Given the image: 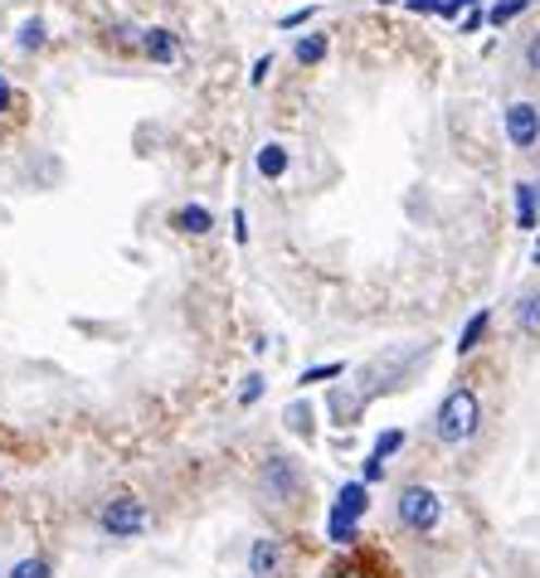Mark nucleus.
Instances as JSON below:
<instances>
[{
  "label": "nucleus",
  "mask_w": 540,
  "mask_h": 578,
  "mask_svg": "<svg viewBox=\"0 0 540 578\" xmlns=\"http://www.w3.org/2000/svg\"><path fill=\"white\" fill-rule=\"evenodd\" d=\"M307 491H311V477L293 452H263V462H258V496H263L268 506L293 511L307 501Z\"/></svg>",
  "instance_id": "1"
},
{
  "label": "nucleus",
  "mask_w": 540,
  "mask_h": 578,
  "mask_svg": "<svg viewBox=\"0 0 540 578\" xmlns=\"http://www.w3.org/2000/svg\"><path fill=\"white\" fill-rule=\"evenodd\" d=\"M482 428V398L472 384H458L443 394V404L433 408V443L439 447H463Z\"/></svg>",
  "instance_id": "2"
},
{
  "label": "nucleus",
  "mask_w": 540,
  "mask_h": 578,
  "mask_svg": "<svg viewBox=\"0 0 540 578\" xmlns=\"http://www.w3.org/2000/svg\"><path fill=\"white\" fill-rule=\"evenodd\" d=\"M394 525H400L404 534H433L443 525V496L433 487H424V481H404L400 491H394Z\"/></svg>",
  "instance_id": "3"
},
{
  "label": "nucleus",
  "mask_w": 540,
  "mask_h": 578,
  "mask_svg": "<svg viewBox=\"0 0 540 578\" xmlns=\"http://www.w3.org/2000/svg\"><path fill=\"white\" fill-rule=\"evenodd\" d=\"M93 525H98L108 540H142V534L151 530V511L142 496H132V491H118V496H108L98 506V515H93Z\"/></svg>",
  "instance_id": "4"
},
{
  "label": "nucleus",
  "mask_w": 540,
  "mask_h": 578,
  "mask_svg": "<svg viewBox=\"0 0 540 578\" xmlns=\"http://www.w3.org/2000/svg\"><path fill=\"white\" fill-rule=\"evenodd\" d=\"M502 132H506V142H512L516 151H536L540 146V102H526V98L506 102Z\"/></svg>",
  "instance_id": "5"
},
{
  "label": "nucleus",
  "mask_w": 540,
  "mask_h": 578,
  "mask_svg": "<svg viewBox=\"0 0 540 578\" xmlns=\"http://www.w3.org/2000/svg\"><path fill=\"white\" fill-rule=\"evenodd\" d=\"M287 540H278V534H258L254 544H248V554H244V569L248 578H283L287 574Z\"/></svg>",
  "instance_id": "6"
},
{
  "label": "nucleus",
  "mask_w": 540,
  "mask_h": 578,
  "mask_svg": "<svg viewBox=\"0 0 540 578\" xmlns=\"http://www.w3.org/2000/svg\"><path fill=\"white\" fill-rule=\"evenodd\" d=\"M327 515H336V520H366L370 515V487L366 481H341L336 487V501H331V511Z\"/></svg>",
  "instance_id": "7"
},
{
  "label": "nucleus",
  "mask_w": 540,
  "mask_h": 578,
  "mask_svg": "<svg viewBox=\"0 0 540 578\" xmlns=\"http://www.w3.org/2000/svg\"><path fill=\"white\" fill-rule=\"evenodd\" d=\"M512 325L521 341L540 345V287H521L512 302Z\"/></svg>",
  "instance_id": "8"
},
{
  "label": "nucleus",
  "mask_w": 540,
  "mask_h": 578,
  "mask_svg": "<svg viewBox=\"0 0 540 578\" xmlns=\"http://www.w3.org/2000/svg\"><path fill=\"white\" fill-rule=\"evenodd\" d=\"M137 49L151 59V64H175V59H181V39H175V29H165V25L142 29V45Z\"/></svg>",
  "instance_id": "9"
},
{
  "label": "nucleus",
  "mask_w": 540,
  "mask_h": 578,
  "mask_svg": "<svg viewBox=\"0 0 540 578\" xmlns=\"http://www.w3.org/2000/svg\"><path fill=\"white\" fill-rule=\"evenodd\" d=\"M171 229H175V234H185V238H210L214 234V214L205 205H181L171 214Z\"/></svg>",
  "instance_id": "10"
},
{
  "label": "nucleus",
  "mask_w": 540,
  "mask_h": 578,
  "mask_svg": "<svg viewBox=\"0 0 540 578\" xmlns=\"http://www.w3.org/2000/svg\"><path fill=\"white\" fill-rule=\"evenodd\" d=\"M327 404H331V418H336L341 428H351V423H360V414H366L370 398L360 394V389H341V384H336V389H331Z\"/></svg>",
  "instance_id": "11"
},
{
  "label": "nucleus",
  "mask_w": 540,
  "mask_h": 578,
  "mask_svg": "<svg viewBox=\"0 0 540 578\" xmlns=\"http://www.w3.org/2000/svg\"><path fill=\"white\" fill-rule=\"evenodd\" d=\"M287 165H293V151H287L283 142H263V146H258L254 171L263 175V181H283V175H287Z\"/></svg>",
  "instance_id": "12"
},
{
  "label": "nucleus",
  "mask_w": 540,
  "mask_h": 578,
  "mask_svg": "<svg viewBox=\"0 0 540 578\" xmlns=\"http://www.w3.org/2000/svg\"><path fill=\"white\" fill-rule=\"evenodd\" d=\"M283 428L293 438H307V443H311V438H317V408H311L307 398H293V404L283 408Z\"/></svg>",
  "instance_id": "13"
},
{
  "label": "nucleus",
  "mask_w": 540,
  "mask_h": 578,
  "mask_svg": "<svg viewBox=\"0 0 540 578\" xmlns=\"http://www.w3.org/2000/svg\"><path fill=\"white\" fill-rule=\"evenodd\" d=\"M327 54H331V35H321V29H311V35H297L293 39V59L303 69H317Z\"/></svg>",
  "instance_id": "14"
},
{
  "label": "nucleus",
  "mask_w": 540,
  "mask_h": 578,
  "mask_svg": "<svg viewBox=\"0 0 540 578\" xmlns=\"http://www.w3.org/2000/svg\"><path fill=\"white\" fill-rule=\"evenodd\" d=\"M487 331H492V311H487V307H477L472 317L463 321V331H458V345H453V351H458V355H472L477 345L487 341Z\"/></svg>",
  "instance_id": "15"
},
{
  "label": "nucleus",
  "mask_w": 540,
  "mask_h": 578,
  "mask_svg": "<svg viewBox=\"0 0 540 578\" xmlns=\"http://www.w3.org/2000/svg\"><path fill=\"white\" fill-rule=\"evenodd\" d=\"M540 224V205H536V181H516V229H531Z\"/></svg>",
  "instance_id": "16"
},
{
  "label": "nucleus",
  "mask_w": 540,
  "mask_h": 578,
  "mask_svg": "<svg viewBox=\"0 0 540 578\" xmlns=\"http://www.w3.org/2000/svg\"><path fill=\"white\" fill-rule=\"evenodd\" d=\"M45 45H49V29H45V20H39V15H29L25 25L15 29V49H20V54H39V49H45Z\"/></svg>",
  "instance_id": "17"
},
{
  "label": "nucleus",
  "mask_w": 540,
  "mask_h": 578,
  "mask_svg": "<svg viewBox=\"0 0 540 578\" xmlns=\"http://www.w3.org/2000/svg\"><path fill=\"white\" fill-rule=\"evenodd\" d=\"M327 540L336 544V550H351V544H360V525H356V520H336V515H327Z\"/></svg>",
  "instance_id": "18"
},
{
  "label": "nucleus",
  "mask_w": 540,
  "mask_h": 578,
  "mask_svg": "<svg viewBox=\"0 0 540 578\" xmlns=\"http://www.w3.org/2000/svg\"><path fill=\"white\" fill-rule=\"evenodd\" d=\"M404 443H409V433H404V428H385V433L376 438V447H370V452H376L380 462H394V457L404 452Z\"/></svg>",
  "instance_id": "19"
},
{
  "label": "nucleus",
  "mask_w": 540,
  "mask_h": 578,
  "mask_svg": "<svg viewBox=\"0 0 540 578\" xmlns=\"http://www.w3.org/2000/svg\"><path fill=\"white\" fill-rule=\"evenodd\" d=\"M5 578H54V564H49L45 554H29V559L10 564V574H5Z\"/></svg>",
  "instance_id": "20"
},
{
  "label": "nucleus",
  "mask_w": 540,
  "mask_h": 578,
  "mask_svg": "<svg viewBox=\"0 0 540 578\" xmlns=\"http://www.w3.org/2000/svg\"><path fill=\"white\" fill-rule=\"evenodd\" d=\"M526 5H531V0H496V5L487 10V25H492V29H506Z\"/></svg>",
  "instance_id": "21"
},
{
  "label": "nucleus",
  "mask_w": 540,
  "mask_h": 578,
  "mask_svg": "<svg viewBox=\"0 0 540 578\" xmlns=\"http://www.w3.org/2000/svg\"><path fill=\"white\" fill-rule=\"evenodd\" d=\"M341 374H346V365L327 360V365H311V370L297 374V384H327V380H341Z\"/></svg>",
  "instance_id": "22"
},
{
  "label": "nucleus",
  "mask_w": 540,
  "mask_h": 578,
  "mask_svg": "<svg viewBox=\"0 0 540 578\" xmlns=\"http://www.w3.org/2000/svg\"><path fill=\"white\" fill-rule=\"evenodd\" d=\"M263 389H268V380H263V374H248V380L238 384V404H244V408H254L258 398H263Z\"/></svg>",
  "instance_id": "23"
},
{
  "label": "nucleus",
  "mask_w": 540,
  "mask_h": 578,
  "mask_svg": "<svg viewBox=\"0 0 540 578\" xmlns=\"http://www.w3.org/2000/svg\"><path fill=\"white\" fill-rule=\"evenodd\" d=\"M385 471H390V462H380L376 452H370L366 467H360V481H366V487H380V481H385Z\"/></svg>",
  "instance_id": "24"
},
{
  "label": "nucleus",
  "mask_w": 540,
  "mask_h": 578,
  "mask_svg": "<svg viewBox=\"0 0 540 578\" xmlns=\"http://www.w3.org/2000/svg\"><path fill=\"white\" fill-rule=\"evenodd\" d=\"M311 15H317V5H307V10H287V15L278 20V29H303Z\"/></svg>",
  "instance_id": "25"
},
{
  "label": "nucleus",
  "mask_w": 540,
  "mask_h": 578,
  "mask_svg": "<svg viewBox=\"0 0 540 578\" xmlns=\"http://www.w3.org/2000/svg\"><path fill=\"white\" fill-rule=\"evenodd\" d=\"M521 64L531 69V73H540V29H536L531 39H526V49H521Z\"/></svg>",
  "instance_id": "26"
},
{
  "label": "nucleus",
  "mask_w": 540,
  "mask_h": 578,
  "mask_svg": "<svg viewBox=\"0 0 540 578\" xmlns=\"http://www.w3.org/2000/svg\"><path fill=\"white\" fill-rule=\"evenodd\" d=\"M472 5H477V0H443V10H439V15H443V20H463Z\"/></svg>",
  "instance_id": "27"
},
{
  "label": "nucleus",
  "mask_w": 540,
  "mask_h": 578,
  "mask_svg": "<svg viewBox=\"0 0 540 578\" xmlns=\"http://www.w3.org/2000/svg\"><path fill=\"white\" fill-rule=\"evenodd\" d=\"M268 73H273V54H263V59H258L254 73H248V83H254V88H263V83H268Z\"/></svg>",
  "instance_id": "28"
},
{
  "label": "nucleus",
  "mask_w": 540,
  "mask_h": 578,
  "mask_svg": "<svg viewBox=\"0 0 540 578\" xmlns=\"http://www.w3.org/2000/svg\"><path fill=\"white\" fill-rule=\"evenodd\" d=\"M10 108H15V83H10L5 73H0V118H5Z\"/></svg>",
  "instance_id": "29"
},
{
  "label": "nucleus",
  "mask_w": 540,
  "mask_h": 578,
  "mask_svg": "<svg viewBox=\"0 0 540 578\" xmlns=\"http://www.w3.org/2000/svg\"><path fill=\"white\" fill-rule=\"evenodd\" d=\"M477 25H487V10H477V5H472V10H467V15L458 20V29H463V35H472Z\"/></svg>",
  "instance_id": "30"
},
{
  "label": "nucleus",
  "mask_w": 540,
  "mask_h": 578,
  "mask_svg": "<svg viewBox=\"0 0 540 578\" xmlns=\"http://www.w3.org/2000/svg\"><path fill=\"white\" fill-rule=\"evenodd\" d=\"M409 10H414V15H439L443 0H409Z\"/></svg>",
  "instance_id": "31"
},
{
  "label": "nucleus",
  "mask_w": 540,
  "mask_h": 578,
  "mask_svg": "<svg viewBox=\"0 0 540 578\" xmlns=\"http://www.w3.org/2000/svg\"><path fill=\"white\" fill-rule=\"evenodd\" d=\"M234 238H238V244H248V214H244V209H234Z\"/></svg>",
  "instance_id": "32"
},
{
  "label": "nucleus",
  "mask_w": 540,
  "mask_h": 578,
  "mask_svg": "<svg viewBox=\"0 0 540 578\" xmlns=\"http://www.w3.org/2000/svg\"><path fill=\"white\" fill-rule=\"evenodd\" d=\"M331 578H370V574H366V569H336Z\"/></svg>",
  "instance_id": "33"
},
{
  "label": "nucleus",
  "mask_w": 540,
  "mask_h": 578,
  "mask_svg": "<svg viewBox=\"0 0 540 578\" xmlns=\"http://www.w3.org/2000/svg\"><path fill=\"white\" fill-rule=\"evenodd\" d=\"M536 205H540V181H536Z\"/></svg>",
  "instance_id": "34"
},
{
  "label": "nucleus",
  "mask_w": 540,
  "mask_h": 578,
  "mask_svg": "<svg viewBox=\"0 0 540 578\" xmlns=\"http://www.w3.org/2000/svg\"><path fill=\"white\" fill-rule=\"evenodd\" d=\"M376 5H394V0H376Z\"/></svg>",
  "instance_id": "35"
}]
</instances>
